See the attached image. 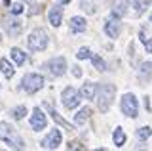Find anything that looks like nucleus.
Masks as SVG:
<instances>
[{
  "label": "nucleus",
  "instance_id": "nucleus-1",
  "mask_svg": "<svg viewBox=\"0 0 152 151\" xmlns=\"http://www.w3.org/2000/svg\"><path fill=\"white\" fill-rule=\"evenodd\" d=\"M95 96H97L99 111L107 113L108 109H110L112 101H114V96H116V86H114V84H101V86H97Z\"/></svg>",
  "mask_w": 152,
  "mask_h": 151
},
{
  "label": "nucleus",
  "instance_id": "nucleus-2",
  "mask_svg": "<svg viewBox=\"0 0 152 151\" xmlns=\"http://www.w3.org/2000/svg\"><path fill=\"white\" fill-rule=\"evenodd\" d=\"M0 140L10 144V147L13 149H23L25 144L21 141V138L15 134V128H13L10 122H0Z\"/></svg>",
  "mask_w": 152,
  "mask_h": 151
},
{
  "label": "nucleus",
  "instance_id": "nucleus-3",
  "mask_svg": "<svg viewBox=\"0 0 152 151\" xmlns=\"http://www.w3.org/2000/svg\"><path fill=\"white\" fill-rule=\"evenodd\" d=\"M27 44H28V48H31L32 52L46 50V46H48V33L44 29H40V27L32 29L31 35H28V38H27Z\"/></svg>",
  "mask_w": 152,
  "mask_h": 151
},
{
  "label": "nucleus",
  "instance_id": "nucleus-4",
  "mask_svg": "<svg viewBox=\"0 0 152 151\" xmlns=\"http://www.w3.org/2000/svg\"><path fill=\"white\" fill-rule=\"evenodd\" d=\"M44 84H46V81H44V77H42V75L28 73V75H25V77L21 78V90H25L28 94H34L38 90H42V88H44Z\"/></svg>",
  "mask_w": 152,
  "mask_h": 151
},
{
  "label": "nucleus",
  "instance_id": "nucleus-5",
  "mask_svg": "<svg viewBox=\"0 0 152 151\" xmlns=\"http://www.w3.org/2000/svg\"><path fill=\"white\" fill-rule=\"evenodd\" d=\"M122 113L126 117H131L135 119L139 115V103H137V98L133 94H124L122 98Z\"/></svg>",
  "mask_w": 152,
  "mask_h": 151
},
{
  "label": "nucleus",
  "instance_id": "nucleus-6",
  "mask_svg": "<svg viewBox=\"0 0 152 151\" xmlns=\"http://www.w3.org/2000/svg\"><path fill=\"white\" fill-rule=\"evenodd\" d=\"M61 100H63V105L66 109H74V107H78L80 103V94L74 90L72 86H66L63 92H61Z\"/></svg>",
  "mask_w": 152,
  "mask_h": 151
},
{
  "label": "nucleus",
  "instance_id": "nucleus-7",
  "mask_svg": "<svg viewBox=\"0 0 152 151\" xmlns=\"http://www.w3.org/2000/svg\"><path fill=\"white\" fill-rule=\"evenodd\" d=\"M46 69L50 71V75H53V77H61V75L66 73V61L63 56H59V58H53L48 61Z\"/></svg>",
  "mask_w": 152,
  "mask_h": 151
},
{
  "label": "nucleus",
  "instance_id": "nucleus-8",
  "mask_svg": "<svg viewBox=\"0 0 152 151\" xmlns=\"http://www.w3.org/2000/svg\"><path fill=\"white\" fill-rule=\"evenodd\" d=\"M61 140H63V136H61V130H51L50 134L46 136L44 140H42V147L44 149H57L61 145Z\"/></svg>",
  "mask_w": 152,
  "mask_h": 151
},
{
  "label": "nucleus",
  "instance_id": "nucleus-9",
  "mask_svg": "<svg viewBox=\"0 0 152 151\" xmlns=\"http://www.w3.org/2000/svg\"><path fill=\"white\" fill-rule=\"evenodd\" d=\"M46 124H48V119H46L44 111H42L40 107H34V111H32V115H31V126H32V130H44Z\"/></svg>",
  "mask_w": 152,
  "mask_h": 151
},
{
  "label": "nucleus",
  "instance_id": "nucleus-10",
  "mask_svg": "<svg viewBox=\"0 0 152 151\" xmlns=\"http://www.w3.org/2000/svg\"><path fill=\"white\" fill-rule=\"evenodd\" d=\"M104 33H107L110 38H118L122 33V25L120 21H118V17H110V19H107V23H104Z\"/></svg>",
  "mask_w": 152,
  "mask_h": 151
},
{
  "label": "nucleus",
  "instance_id": "nucleus-11",
  "mask_svg": "<svg viewBox=\"0 0 152 151\" xmlns=\"http://www.w3.org/2000/svg\"><path fill=\"white\" fill-rule=\"evenodd\" d=\"M2 27L6 29V33H8L10 36H17L19 33H21V29H23V25L17 19H8V17H4V19H2Z\"/></svg>",
  "mask_w": 152,
  "mask_h": 151
},
{
  "label": "nucleus",
  "instance_id": "nucleus-12",
  "mask_svg": "<svg viewBox=\"0 0 152 151\" xmlns=\"http://www.w3.org/2000/svg\"><path fill=\"white\" fill-rule=\"evenodd\" d=\"M127 8H129V0H114L112 2V16L114 17H124L127 13Z\"/></svg>",
  "mask_w": 152,
  "mask_h": 151
},
{
  "label": "nucleus",
  "instance_id": "nucleus-13",
  "mask_svg": "<svg viewBox=\"0 0 152 151\" xmlns=\"http://www.w3.org/2000/svg\"><path fill=\"white\" fill-rule=\"evenodd\" d=\"M48 19H50V25L59 27V25H61V21H63V8H61V6H53V8H50Z\"/></svg>",
  "mask_w": 152,
  "mask_h": 151
},
{
  "label": "nucleus",
  "instance_id": "nucleus-14",
  "mask_svg": "<svg viewBox=\"0 0 152 151\" xmlns=\"http://www.w3.org/2000/svg\"><path fill=\"white\" fill-rule=\"evenodd\" d=\"M95 92H97V84L95 82H86V84H82V88H80L78 94L84 98V100H93Z\"/></svg>",
  "mask_w": 152,
  "mask_h": 151
},
{
  "label": "nucleus",
  "instance_id": "nucleus-15",
  "mask_svg": "<svg viewBox=\"0 0 152 151\" xmlns=\"http://www.w3.org/2000/svg\"><path fill=\"white\" fill-rule=\"evenodd\" d=\"M44 107H46V109H48V111H50V115H51V119H53L55 122H59V124H61V126H65V128H69V130H72V126H70V124H69V122H66V121H65V119H63V117H61V115H59V113H57V111H55V109H53V107H51V105H50V103H48V101L44 103Z\"/></svg>",
  "mask_w": 152,
  "mask_h": 151
},
{
  "label": "nucleus",
  "instance_id": "nucleus-16",
  "mask_svg": "<svg viewBox=\"0 0 152 151\" xmlns=\"http://www.w3.org/2000/svg\"><path fill=\"white\" fill-rule=\"evenodd\" d=\"M86 27H88V23H86L84 17H80V16L70 17V29H72L74 33H84Z\"/></svg>",
  "mask_w": 152,
  "mask_h": 151
},
{
  "label": "nucleus",
  "instance_id": "nucleus-17",
  "mask_svg": "<svg viewBox=\"0 0 152 151\" xmlns=\"http://www.w3.org/2000/svg\"><path fill=\"white\" fill-rule=\"evenodd\" d=\"M139 78L142 82L145 81H150L152 78V61H145V63L141 65V69H139Z\"/></svg>",
  "mask_w": 152,
  "mask_h": 151
},
{
  "label": "nucleus",
  "instance_id": "nucleus-18",
  "mask_svg": "<svg viewBox=\"0 0 152 151\" xmlns=\"http://www.w3.org/2000/svg\"><path fill=\"white\" fill-rule=\"evenodd\" d=\"M0 71L4 73V77H6V78H12L13 75H15V69H13V65L10 63L8 59H4V58L0 59Z\"/></svg>",
  "mask_w": 152,
  "mask_h": 151
},
{
  "label": "nucleus",
  "instance_id": "nucleus-19",
  "mask_svg": "<svg viewBox=\"0 0 152 151\" xmlns=\"http://www.w3.org/2000/svg\"><path fill=\"white\" fill-rule=\"evenodd\" d=\"M10 56L13 58V61H15L17 65H23L27 61V56H25V52L23 50H19V48H12V52H10Z\"/></svg>",
  "mask_w": 152,
  "mask_h": 151
},
{
  "label": "nucleus",
  "instance_id": "nucleus-20",
  "mask_svg": "<svg viewBox=\"0 0 152 151\" xmlns=\"http://www.w3.org/2000/svg\"><path fill=\"white\" fill-rule=\"evenodd\" d=\"M89 115H91V111H89L88 107H84V109H80L78 115L74 117V122H76V124H84V122L89 119Z\"/></svg>",
  "mask_w": 152,
  "mask_h": 151
},
{
  "label": "nucleus",
  "instance_id": "nucleus-21",
  "mask_svg": "<svg viewBox=\"0 0 152 151\" xmlns=\"http://www.w3.org/2000/svg\"><path fill=\"white\" fill-rule=\"evenodd\" d=\"M112 140H114V144H116V147H122V145L126 144V134H124V130L116 128L114 134H112Z\"/></svg>",
  "mask_w": 152,
  "mask_h": 151
},
{
  "label": "nucleus",
  "instance_id": "nucleus-22",
  "mask_svg": "<svg viewBox=\"0 0 152 151\" xmlns=\"http://www.w3.org/2000/svg\"><path fill=\"white\" fill-rule=\"evenodd\" d=\"M10 115H12V119H15V121H21L23 117L27 115V107H25V105H19V107H13V109L10 111Z\"/></svg>",
  "mask_w": 152,
  "mask_h": 151
},
{
  "label": "nucleus",
  "instance_id": "nucleus-23",
  "mask_svg": "<svg viewBox=\"0 0 152 151\" xmlns=\"http://www.w3.org/2000/svg\"><path fill=\"white\" fill-rule=\"evenodd\" d=\"M89 58H91V61H93V67L97 69V71H103L107 69V65H104V61H103V58L101 56H95V54H89Z\"/></svg>",
  "mask_w": 152,
  "mask_h": 151
},
{
  "label": "nucleus",
  "instance_id": "nucleus-24",
  "mask_svg": "<svg viewBox=\"0 0 152 151\" xmlns=\"http://www.w3.org/2000/svg\"><path fill=\"white\" fill-rule=\"evenodd\" d=\"M150 134H152V130H150V126H141L139 130H137V138L139 140H148L150 138Z\"/></svg>",
  "mask_w": 152,
  "mask_h": 151
},
{
  "label": "nucleus",
  "instance_id": "nucleus-25",
  "mask_svg": "<svg viewBox=\"0 0 152 151\" xmlns=\"http://www.w3.org/2000/svg\"><path fill=\"white\" fill-rule=\"evenodd\" d=\"M146 2H148V0H133V8H135V13H137V16H141V13L145 12Z\"/></svg>",
  "mask_w": 152,
  "mask_h": 151
},
{
  "label": "nucleus",
  "instance_id": "nucleus-26",
  "mask_svg": "<svg viewBox=\"0 0 152 151\" xmlns=\"http://www.w3.org/2000/svg\"><path fill=\"white\" fill-rule=\"evenodd\" d=\"M89 54H91L89 48H80L78 54H76V58H78V59H86V58H89Z\"/></svg>",
  "mask_w": 152,
  "mask_h": 151
},
{
  "label": "nucleus",
  "instance_id": "nucleus-27",
  "mask_svg": "<svg viewBox=\"0 0 152 151\" xmlns=\"http://www.w3.org/2000/svg\"><path fill=\"white\" fill-rule=\"evenodd\" d=\"M21 12H23V4H19V2L12 4V13H13V16H19Z\"/></svg>",
  "mask_w": 152,
  "mask_h": 151
},
{
  "label": "nucleus",
  "instance_id": "nucleus-28",
  "mask_svg": "<svg viewBox=\"0 0 152 151\" xmlns=\"http://www.w3.org/2000/svg\"><path fill=\"white\" fill-rule=\"evenodd\" d=\"M142 44H145L146 52H148V54H152V40H150V38H145V40H142Z\"/></svg>",
  "mask_w": 152,
  "mask_h": 151
},
{
  "label": "nucleus",
  "instance_id": "nucleus-29",
  "mask_svg": "<svg viewBox=\"0 0 152 151\" xmlns=\"http://www.w3.org/2000/svg\"><path fill=\"white\" fill-rule=\"evenodd\" d=\"M72 73H74V77H78V78L82 77V69H80L78 65H74V67H72Z\"/></svg>",
  "mask_w": 152,
  "mask_h": 151
},
{
  "label": "nucleus",
  "instance_id": "nucleus-30",
  "mask_svg": "<svg viewBox=\"0 0 152 151\" xmlns=\"http://www.w3.org/2000/svg\"><path fill=\"white\" fill-rule=\"evenodd\" d=\"M59 2H61V4H69L70 0H59Z\"/></svg>",
  "mask_w": 152,
  "mask_h": 151
},
{
  "label": "nucleus",
  "instance_id": "nucleus-31",
  "mask_svg": "<svg viewBox=\"0 0 152 151\" xmlns=\"http://www.w3.org/2000/svg\"><path fill=\"white\" fill-rule=\"evenodd\" d=\"M150 21H152V16H150Z\"/></svg>",
  "mask_w": 152,
  "mask_h": 151
},
{
  "label": "nucleus",
  "instance_id": "nucleus-32",
  "mask_svg": "<svg viewBox=\"0 0 152 151\" xmlns=\"http://www.w3.org/2000/svg\"><path fill=\"white\" fill-rule=\"evenodd\" d=\"M0 42H2V38H0Z\"/></svg>",
  "mask_w": 152,
  "mask_h": 151
},
{
  "label": "nucleus",
  "instance_id": "nucleus-33",
  "mask_svg": "<svg viewBox=\"0 0 152 151\" xmlns=\"http://www.w3.org/2000/svg\"><path fill=\"white\" fill-rule=\"evenodd\" d=\"M27 2H28V0H27Z\"/></svg>",
  "mask_w": 152,
  "mask_h": 151
}]
</instances>
